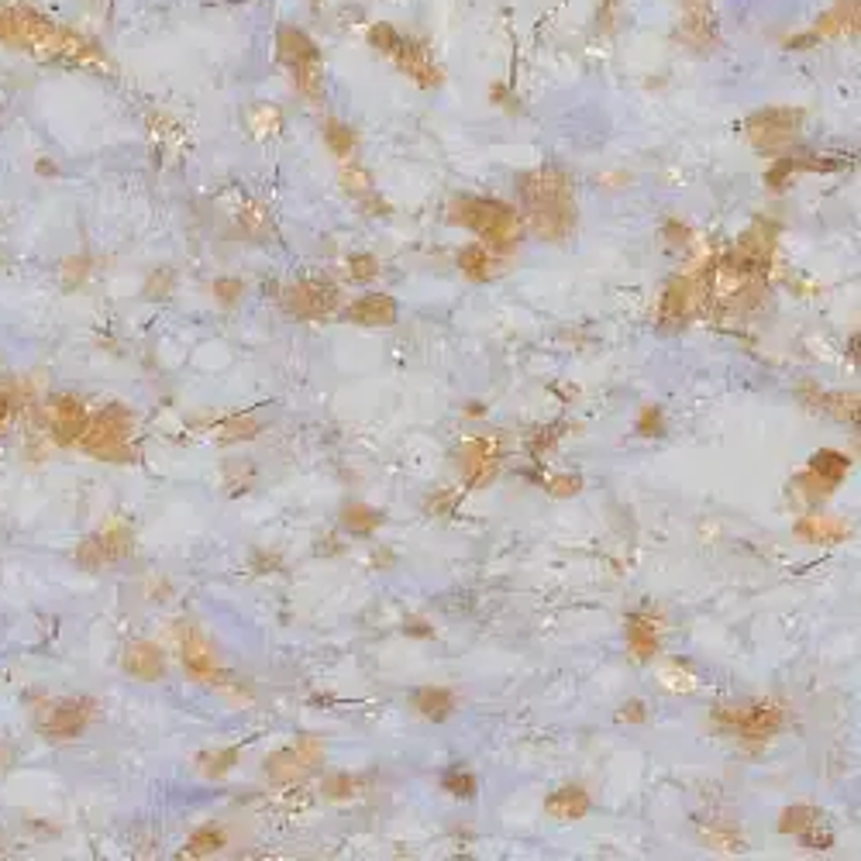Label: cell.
I'll use <instances>...</instances> for the list:
<instances>
[{"label":"cell","instance_id":"1","mask_svg":"<svg viewBox=\"0 0 861 861\" xmlns=\"http://www.w3.org/2000/svg\"><path fill=\"white\" fill-rule=\"evenodd\" d=\"M521 197L534 235L548 238V242H562V238L572 235V228H576V204H572V186L565 173H558V169H534V173L521 176Z\"/></svg>","mask_w":861,"mask_h":861},{"label":"cell","instance_id":"2","mask_svg":"<svg viewBox=\"0 0 861 861\" xmlns=\"http://www.w3.org/2000/svg\"><path fill=\"white\" fill-rule=\"evenodd\" d=\"M452 221L472 228L490 252H510L521 242V221L500 200H483V197H462L452 204Z\"/></svg>","mask_w":861,"mask_h":861},{"label":"cell","instance_id":"3","mask_svg":"<svg viewBox=\"0 0 861 861\" xmlns=\"http://www.w3.org/2000/svg\"><path fill=\"white\" fill-rule=\"evenodd\" d=\"M131 431H135V417L121 407H107L100 417L87 421V428L80 434V445L104 462H131L135 459Z\"/></svg>","mask_w":861,"mask_h":861},{"label":"cell","instance_id":"4","mask_svg":"<svg viewBox=\"0 0 861 861\" xmlns=\"http://www.w3.org/2000/svg\"><path fill=\"white\" fill-rule=\"evenodd\" d=\"M279 59L290 66L293 87H297L310 100H321V90H324L321 52H317V45L310 42L304 31H297V28L279 31Z\"/></svg>","mask_w":861,"mask_h":861},{"label":"cell","instance_id":"5","mask_svg":"<svg viewBox=\"0 0 861 861\" xmlns=\"http://www.w3.org/2000/svg\"><path fill=\"white\" fill-rule=\"evenodd\" d=\"M369 38H372V45H376L379 52H386L390 59H397V66L410 76V80L421 83V87H434V83L441 80L438 66L428 59V52H424L421 45L400 38L390 25H376L369 31Z\"/></svg>","mask_w":861,"mask_h":861},{"label":"cell","instance_id":"6","mask_svg":"<svg viewBox=\"0 0 861 861\" xmlns=\"http://www.w3.org/2000/svg\"><path fill=\"white\" fill-rule=\"evenodd\" d=\"M800 124H803V114L793 111V107H769V111H758L748 118V138L758 149L775 152L793 142Z\"/></svg>","mask_w":861,"mask_h":861},{"label":"cell","instance_id":"7","mask_svg":"<svg viewBox=\"0 0 861 861\" xmlns=\"http://www.w3.org/2000/svg\"><path fill=\"white\" fill-rule=\"evenodd\" d=\"M720 724L731 727L744 741H769L782 727V710L775 703H755V707H720Z\"/></svg>","mask_w":861,"mask_h":861},{"label":"cell","instance_id":"8","mask_svg":"<svg viewBox=\"0 0 861 861\" xmlns=\"http://www.w3.org/2000/svg\"><path fill=\"white\" fill-rule=\"evenodd\" d=\"M93 717V700H59L52 707H42L35 717L38 731L49 738H76Z\"/></svg>","mask_w":861,"mask_h":861},{"label":"cell","instance_id":"9","mask_svg":"<svg viewBox=\"0 0 861 861\" xmlns=\"http://www.w3.org/2000/svg\"><path fill=\"white\" fill-rule=\"evenodd\" d=\"M128 552H131V534L124 531V527L111 524V527H104L100 534H93V538L83 541L76 558H80L87 569H100V565L118 562V558H124Z\"/></svg>","mask_w":861,"mask_h":861},{"label":"cell","instance_id":"10","mask_svg":"<svg viewBox=\"0 0 861 861\" xmlns=\"http://www.w3.org/2000/svg\"><path fill=\"white\" fill-rule=\"evenodd\" d=\"M338 304V290L331 283H297L283 293V307L297 317H324Z\"/></svg>","mask_w":861,"mask_h":861},{"label":"cell","instance_id":"11","mask_svg":"<svg viewBox=\"0 0 861 861\" xmlns=\"http://www.w3.org/2000/svg\"><path fill=\"white\" fill-rule=\"evenodd\" d=\"M324 758V748L317 738H304L297 744H290V748H283L279 755H273L266 762V772L273 775V779H293V775H304L307 769H314L317 762Z\"/></svg>","mask_w":861,"mask_h":861},{"label":"cell","instance_id":"12","mask_svg":"<svg viewBox=\"0 0 861 861\" xmlns=\"http://www.w3.org/2000/svg\"><path fill=\"white\" fill-rule=\"evenodd\" d=\"M345 321L362 324V328H390L397 324V300L386 293H366L345 307Z\"/></svg>","mask_w":861,"mask_h":861},{"label":"cell","instance_id":"13","mask_svg":"<svg viewBox=\"0 0 861 861\" xmlns=\"http://www.w3.org/2000/svg\"><path fill=\"white\" fill-rule=\"evenodd\" d=\"M848 465H851L848 455H841V452H817V455H813L810 469H806V476H803V483L813 486L810 496H827V493H831L834 486L844 479Z\"/></svg>","mask_w":861,"mask_h":861},{"label":"cell","instance_id":"14","mask_svg":"<svg viewBox=\"0 0 861 861\" xmlns=\"http://www.w3.org/2000/svg\"><path fill=\"white\" fill-rule=\"evenodd\" d=\"M124 672L142 682H155L166 676V658L152 641H135V645L124 648Z\"/></svg>","mask_w":861,"mask_h":861},{"label":"cell","instance_id":"15","mask_svg":"<svg viewBox=\"0 0 861 861\" xmlns=\"http://www.w3.org/2000/svg\"><path fill=\"white\" fill-rule=\"evenodd\" d=\"M49 414H52V431H56V438L62 445H76L83 428H87V410H83V403L73 397H59L52 403Z\"/></svg>","mask_w":861,"mask_h":861},{"label":"cell","instance_id":"16","mask_svg":"<svg viewBox=\"0 0 861 861\" xmlns=\"http://www.w3.org/2000/svg\"><path fill=\"white\" fill-rule=\"evenodd\" d=\"M459 459H462V472H465V479H469V486H483L496 472V452L486 438L465 441Z\"/></svg>","mask_w":861,"mask_h":861},{"label":"cell","instance_id":"17","mask_svg":"<svg viewBox=\"0 0 861 861\" xmlns=\"http://www.w3.org/2000/svg\"><path fill=\"white\" fill-rule=\"evenodd\" d=\"M682 35L696 45L713 42V4L710 0H682Z\"/></svg>","mask_w":861,"mask_h":861},{"label":"cell","instance_id":"18","mask_svg":"<svg viewBox=\"0 0 861 861\" xmlns=\"http://www.w3.org/2000/svg\"><path fill=\"white\" fill-rule=\"evenodd\" d=\"M183 669L190 672L197 682H207L217 676V658H214V648L207 645L200 634H190L183 641Z\"/></svg>","mask_w":861,"mask_h":861},{"label":"cell","instance_id":"19","mask_svg":"<svg viewBox=\"0 0 861 861\" xmlns=\"http://www.w3.org/2000/svg\"><path fill=\"white\" fill-rule=\"evenodd\" d=\"M545 810H548V817L562 820V824H572V820H583L589 813V796H586V789H579V786H565L548 796Z\"/></svg>","mask_w":861,"mask_h":861},{"label":"cell","instance_id":"20","mask_svg":"<svg viewBox=\"0 0 861 861\" xmlns=\"http://www.w3.org/2000/svg\"><path fill=\"white\" fill-rule=\"evenodd\" d=\"M627 648L638 662H648L658 651V624L648 614H634L627 620Z\"/></svg>","mask_w":861,"mask_h":861},{"label":"cell","instance_id":"21","mask_svg":"<svg viewBox=\"0 0 861 861\" xmlns=\"http://www.w3.org/2000/svg\"><path fill=\"white\" fill-rule=\"evenodd\" d=\"M689 304H693V283L689 279H672L662 297V324H669V328L682 324L689 314Z\"/></svg>","mask_w":861,"mask_h":861},{"label":"cell","instance_id":"22","mask_svg":"<svg viewBox=\"0 0 861 861\" xmlns=\"http://www.w3.org/2000/svg\"><path fill=\"white\" fill-rule=\"evenodd\" d=\"M414 710L421 713L424 720H445V717H452V710H455V693H448V689H441V686L417 689Z\"/></svg>","mask_w":861,"mask_h":861},{"label":"cell","instance_id":"23","mask_svg":"<svg viewBox=\"0 0 861 861\" xmlns=\"http://www.w3.org/2000/svg\"><path fill=\"white\" fill-rule=\"evenodd\" d=\"M379 524H383V517L372 507H366V503H352V507L341 510V527L352 534H372Z\"/></svg>","mask_w":861,"mask_h":861},{"label":"cell","instance_id":"24","mask_svg":"<svg viewBox=\"0 0 861 861\" xmlns=\"http://www.w3.org/2000/svg\"><path fill=\"white\" fill-rule=\"evenodd\" d=\"M459 266H462V273L469 279H486V276H490V269H493V252L483 242L469 245V248H462V252H459Z\"/></svg>","mask_w":861,"mask_h":861},{"label":"cell","instance_id":"25","mask_svg":"<svg viewBox=\"0 0 861 861\" xmlns=\"http://www.w3.org/2000/svg\"><path fill=\"white\" fill-rule=\"evenodd\" d=\"M820 824V813L813 810V806H789V810H782L779 817V831L782 834H806L810 827Z\"/></svg>","mask_w":861,"mask_h":861},{"label":"cell","instance_id":"26","mask_svg":"<svg viewBox=\"0 0 861 861\" xmlns=\"http://www.w3.org/2000/svg\"><path fill=\"white\" fill-rule=\"evenodd\" d=\"M221 848H224V834H221V827H214V824L193 831L190 841H186V855H193V858L214 855V851H221Z\"/></svg>","mask_w":861,"mask_h":861},{"label":"cell","instance_id":"27","mask_svg":"<svg viewBox=\"0 0 861 861\" xmlns=\"http://www.w3.org/2000/svg\"><path fill=\"white\" fill-rule=\"evenodd\" d=\"M324 138H328L331 152H335L338 159H348V155H352V149H355V131L345 128V124H338V121H328V128H324Z\"/></svg>","mask_w":861,"mask_h":861},{"label":"cell","instance_id":"28","mask_svg":"<svg viewBox=\"0 0 861 861\" xmlns=\"http://www.w3.org/2000/svg\"><path fill=\"white\" fill-rule=\"evenodd\" d=\"M200 762H204V775H224L238 762V748H224V751H217V755H204Z\"/></svg>","mask_w":861,"mask_h":861},{"label":"cell","instance_id":"29","mask_svg":"<svg viewBox=\"0 0 861 861\" xmlns=\"http://www.w3.org/2000/svg\"><path fill=\"white\" fill-rule=\"evenodd\" d=\"M445 789L452 796H465V800H469V796L476 793V779H472L469 772H462V769H452L445 775Z\"/></svg>","mask_w":861,"mask_h":861},{"label":"cell","instance_id":"30","mask_svg":"<svg viewBox=\"0 0 861 861\" xmlns=\"http://www.w3.org/2000/svg\"><path fill=\"white\" fill-rule=\"evenodd\" d=\"M341 183H345L352 193H369V186H372V183H369V173H366V169H362L355 159H352V166L345 162V169H341Z\"/></svg>","mask_w":861,"mask_h":861},{"label":"cell","instance_id":"31","mask_svg":"<svg viewBox=\"0 0 861 861\" xmlns=\"http://www.w3.org/2000/svg\"><path fill=\"white\" fill-rule=\"evenodd\" d=\"M211 290H214V297L221 300V304H235V300L245 293V286L238 283V279H217Z\"/></svg>","mask_w":861,"mask_h":861},{"label":"cell","instance_id":"32","mask_svg":"<svg viewBox=\"0 0 861 861\" xmlns=\"http://www.w3.org/2000/svg\"><path fill=\"white\" fill-rule=\"evenodd\" d=\"M376 269H379V262L372 259V255H355V259H348V276L352 279H369V276H376Z\"/></svg>","mask_w":861,"mask_h":861},{"label":"cell","instance_id":"33","mask_svg":"<svg viewBox=\"0 0 861 861\" xmlns=\"http://www.w3.org/2000/svg\"><path fill=\"white\" fill-rule=\"evenodd\" d=\"M803 531H813V538H820V541H834L844 534V524H827V521H820V517H813L810 524H803Z\"/></svg>","mask_w":861,"mask_h":861},{"label":"cell","instance_id":"34","mask_svg":"<svg viewBox=\"0 0 861 861\" xmlns=\"http://www.w3.org/2000/svg\"><path fill=\"white\" fill-rule=\"evenodd\" d=\"M579 479L576 476H558V479H552V483H548V490H552L555 496H569V493H579Z\"/></svg>","mask_w":861,"mask_h":861},{"label":"cell","instance_id":"35","mask_svg":"<svg viewBox=\"0 0 861 861\" xmlns=\"http://www.w3.org/2000/svg\"><path fill=\"white\" fill-rule=\"evenodd\" d=\"M658 417H662V414H658V407H645V410H641V421H638V431H641V434H648L651 428H655V431H658Z\"/></svg>","mask_w":861,"mask_h":861},{"label":"cell","instance_id":"36","mask_svg":"<svg viewBox=\"0 0 861 861\" xmlns=\"http://www.w3.org/2000/svg\"><path fill=\"white\" fill-rule=\"evenodd\" d=\"M620 720H645V703H641V700L627 703V707L620 710Z\"/></svg>","mask_w":861,"mask_h":861},{"label":"cell","instance_id":"37","mask_svg":"<svg viewBox=\"0 0 861 861\" xmlns=\"http://www.w3.org/2000/svg\"><path fill=\"white\" fill-rule=\"evenodd\" d=\"M7 414H11V397H7V390L0 386V421H4Z\"/></svg>","mask_w":861,"mask_h":861},{"label":"cell","instance_id":"38","mask_svg":"<svg viewBox=\"0 0 861 861\" xmlns=\"http://www.w3.org/2000/svg\"><path fill=\"white\" fill-rule=\"evenodd\" d=\"M0 431H4V421H0Z\"/></svg>","mask_w":861,"mask_h":861}]
</instances>
